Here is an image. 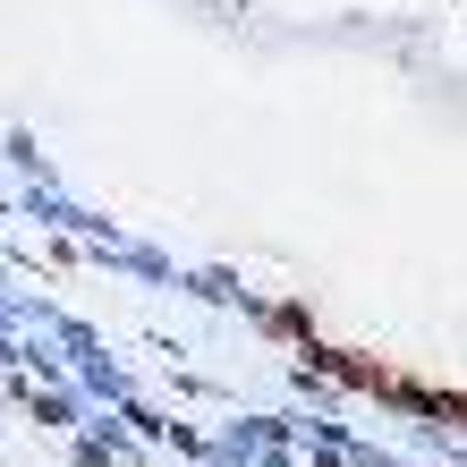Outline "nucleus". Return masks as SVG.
I'll return each instance as SVG.
<instances>
[{
    "label": "nucleus",
    "mask_w": 467,
    "mask_h": 467,
    "mask_svg": "<svg viewBox=\"0 0 467 467\" xmlns=\"http://www.w3.org/2000/svg\"><path fill=\"white\" fill-rule=\"evenodd\" d=\"M264 323H272L281 340H297V348H306V357H315L323 374H340V382H357V391H374V400H400V408H425V417L459 425V400H451V391H433V382H408V374L374 366V357H357V348H332V340H323V332H315V323L297 315V306H272Z\"/></svg>",
    "instance_id": "f257e3e1"
}]
</instances>
